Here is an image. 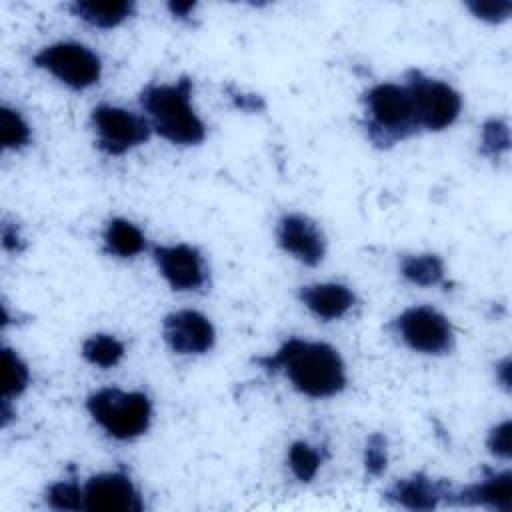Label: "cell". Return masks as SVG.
Masks as SVG:
<instances>
[{
    "label": "cell",
    "mask_w": 512,
    "mask_h": 512,
    "mask_svg": "<svg viewBox=\"0 0 512 512\" xmlns=\"http://www.w3.org/2000/svg\"><path fill=\"white\" fill-rule=\"evenodd\" d=\"M278 244L306 266H316L324 258L326 242L320 228L302 214H286L278 222Z\"/></svg>",
    "instance_id": "12"
},
{
    "label": "cell",
    "mask_w": 512,
    "mask_h": 512,
    "mask_svg": "<svg viewBox=\"0 0 512 512\" xmlns=\"http://www.w3.org/2000/svg\"><path fill=\"white\" fill-rule=\"evenodd\" d=\"M92 124L98 148L110 156H120L144 144L152 134L148 118L110 104H100L92 110Z\"/></svg>",
    "instance_id": "7"
},
{
    "label": "cell",
    "mask_w": 512,
    "mask_h": 512,
    "mask_svg": "<svg viewBox=\"0 0 512 512\" xmlns=\"http://www.w3.org/2000/svg\"><path fill=\"white\" fill-rule=\"evenodd\" d=\"M256 362L272 374L282 370L292 386L310 398H328L346 386L342 356L326 342L288 338L274 354Z\"/></svg>",
    "instance_id": "1"
},
{
    "label": "cell",
    "mask_w": 512,
    "mask_h": 512,
    "mask_svg": "<svg viewBox=\"0 0 512 512\" xmlns=\"http://www.w3.org/2000/svg\"><path fill=\"white\" fill-rule=\"evenodd\" d=\"M510 148V128L500 118H490L482 124V138H480V150L482 154L496 158L502 152Z\"/></svg>",
    "instance_id": "23"
},
{
    "label": "cell",
    "mask_w": 512,
    "mask_h": 512,
    "mask_svg": "<svg viewBox=\"0 0 512 512\" xmlns=\"http://www.w3.org/2000/svg\"><path fill=\"white\" fill-rule=\"evenodd\" d=\"M104 248L118 258H132L146 248V236L130 220L114 218L104 230Z\"/></svg>",
    "instance_id": "17"
},
{
    "label": "cell",
    "mask_w": 512,
    "mask_h": 512,
    "mask_svg": "<svg viewBox=\"0 0 512 512\" xmlns=\"http://www.w3.org/2000/svg\"><path fill=\"white\" fill-rule=\"evenodd\" d=\"M194 8H196V2H170V4H168V10H170L176 18H180V20H188Z\"/></svg>",
    "instance_id": "30"
},
{
    "label": "cell",
    "mask_w": 512,
    "mask_h": 512,
    "mask_svg": "<svg viewBox=\"0 0 512 512\" xmlns=\"http://www.w3.org/2000/svg\"><path fill=\"white\" fill-rule=\"evenodd\" d=\"M30 382L26 362L8 346L2 348V398L10 400L20 396Z\"/></svg>",
    "instance_id": "19"
},
{
    "label": "cell",
    "mask_w": 512,
    "mask_h": 512,
    "mask_svg": "<svg viewBox=\"0 0 512 512\" xmlns=\"http://www.w3.org/2000/svg\"><path fill=\"white\" fill-rule=\"evenodd\" d=\"M404 86L410 92L418 128L438 132L456 122L462 110V98L452 86L428 78L416 68L406 72Z\"/></svg>",
    "instance_id": "5"
},
{
    "label": "cell",
    "mask_w": 512,
    "mask_h": 512,
    "mask_svg": "<svg viewBox=\"0 0 512 512\" xmlns=\"http://www.w3.org/2000/svg\"><path fill=\"white\" fill-rule=\"evenodd\" d=\"M402 276L418 286H434L444 280V262L436 254H408L400 260Z\"/></svg>",
    "instance_id": "18"
},
{
    "label": "cell",
    "mask_w": 512,
    "mask_h": 512,
    "mask_svg": "<svg viewBox=\"0 0 512 512\" xmlns=\"http://www.w3.org/2000/svg\"><path fill=\"white\" fill-rule=\"evenodd\" d=\"M32 62L74 90L94 86L102 74L100 58L88 46L78 42L50 44L42 48Z\"/></svg>",
    "instance_id": "6"
},
{
    "label": "cell",
    "mask_w": 512,
    "mask_h": 512,
    "mask_svg": "<svg viewBox=\"0 0 512 512\" xmlns=\"http://www.w3.org/2000/svg\"><path fill=\"white\" fill-rule=\"evenodd\" d=\"M468 10L480 18V20H486L490 24H496V22H504L510 12H512V2L510 0H486V2H466Z\"/></svg>",
    "instance_id": "26"
},
{
    "label": "cell",
    "mask_w": 512,
    "mask_h": 512,
    "mask_svg": "<svg viewBox=\"0 0 512 512\" xmlns=\"http://www.w3.org/2000/svg\"><path fill=\"white\" fill-rule=\"evenodd\" d=\"M510 430H512V424L510 420H504L502 424L494 426L488 434V440H486V446L490 450V454H494L496 458H504L508 460L510 454H512V448H510Z\"/></svg>",
    "instance_id": "27"
},
{
    "label": "cell",
    "mask_w": 512,
    "mask_h": 512,
    "mask_svg": "<svg viewBox=\"0 0 512 512\" xmlns=\"http://www.w3.org/2000/svg\"><path fill=\"white\" fill-rule=\"evenodd\" d=\"M154 260L160 274L172 286V290H200L208 280V270L198 248L188 244L156 246Z\"/></svg>",
    "instance_id": "10"
},
{
    "label": "cell",
    "mask_w": 512,
    "mask_h": 512,
    "mask_svg": "<svg viewBox=\"0 0 512 512\" xmlns=\"http://www.w3.org/2000/svg\"><path fill=\"white\" fill-rule=\"evenodd\" d=\"M364 128L378 148H390L416 134L418 122L406 86L378 84L364 94Z\"/></svg>",
    "instance_id": "3"
},
{
    "label": "cell",
    "mask_w": 512,
    "mask_h": 512,
    "mask_svg": "<svg viewBox=\"0 0 512 512\" xmlns=\"http://www.w3.org/2000/svg\"><path fill=\"white\" fill-rule=\"evenodd\" d=\"M86 408L94 422L116 440L142 436L152 418V404L144 392L102 388L88 396Z\"/></svg>",
    "instance_id": "4"
},
{
    "label": "cell",
    "mask_w": 512,
    "mask_h": 512,
    "mask_svg": "<svg viewBox=\"0 0 512 512\" xmlns=\"http://www.w3.org/2000/svg\"><path fill=\"white\" fill-rule=\"evenodd\" d=\"M70 12L90 26L96 28H114L132 16L136 4L130 0H108V2H92V0H76L70 6Z\"/></svg>",
    "instance_id": "16"
},
{
    "label": "cell",
    "mask_w": 512,
    "mask_h": 512,
    "mask_svg": "<svg viewBox=\"0 0 512 512\" xmlns=\"http://www.w3.org/2000/svg\"><path fill=\"white\" fill-rule=\"evenodd\" d=\"M46 504L54 510H84V488L76 482H56L46 490Z\"/></svg>",
    "instance_id": "24"
},
{
    "label": "cell",
    "mask_w": 512,
    "mask_h": 512,
    "mask_svg": "<svg viewBox=\"0 0 512 512\" xmlns=\"http://www.w3.org/2000/svg\"><path fill=\"white\" fill-rule=\"evenodd\" d=\"M142 508L140 492L124 472L96 474L84 486V510L88 512H142Z\"/></svg>",
    "instance_id": "9"
},
{
    "label": "cell",
    "mask_w": 512,
    "mask_h": 512,
    "mask_svg": "<svg viewBox=\"0 0 512 512\" xmlns=\"http://www.w3.org/2000/svg\"><path fill=\"white\" fill-rule=\"evenodd\" d=\"M322 464V456L306 442H294L288 448V466L300 482H310Z\"/></svg>",
    "instance_id": "22"
},
{
    "label": "cell",
    "mask_w": 512,
    "mask_h": 512,
    "mask_svg": "<svg viewBox=\"0 0 512 512\" xmlns=\"http://www.w3.org/2000/svg\"><path fill=\"white\" fill-rule=\"evenodd\" d=\"M394 328L402 342L422 354H446L454 346V332L444 314L430 306H412L404 310Z\"/></svg>",
    "instance_id": "8"
},
{
    "label": "cell",
    "mask_w": 512,
    "mask_h": 512,
    "mask_svg": "<svg viewBox=\"0 0 512 512\" xmlns=\"http://www.w3.org/2000/svg\"><path fill=\"white\" fill-rule=\"evenodd\" d=\"M496 378L500 380V384L510 390V358H504L498 366H496Z\"/></svg>",
    "instance_id": "31"
},
{
    "label": "cell",
    "mask_w": 512,
    "mask_h": 512,
    "mask_svg": "<svg viewBox=\"0 0 512 512\" xmlns=\"http://www.w3.org/2000/svg\"><path fill=\"white\" fill-rule=\"evenodd\" d=\"M2 246L8 252H20L24 248V240L14 222H8V220L2 222Z\"/></svg>",
    "instance_id": "28"
},
{
    "label": "cell",
    "mask_w": 512,
    "mask_h": 512,
    "mask_svg": "<svg viewBox=\"0 0 512 512\" xmlns=\"http://www.w3.org/2000/svg\"><path fill=\"white\" fill-rule=\"evenodd\" d=\"M388 464V442L380 432H372L364 448V468L368 476H380Z\"/></svg>",
    "instance_id": "25"
},
{
    "label": "cell",
    "mask_w": 512,
    "mask_h": 512,
    "mask_svg": "<svg viewBox=\"0 0 512 512\" xmlns=\"http://www.w3.org/2000/svg\"><path fill=\"white\" fill-rule=\"evenodd\" d=\"M192 80L182 76L174 84H148L140 94V104L152 130L172 144L192 146L206 136L204 122L192 104Z\"/></svg>",
    "instance_id": "2"
},
{
    "label": "cell",
    "mask_w": 512,
    "mask_h": 512,
    "mask_svg": "<svg viewBox=\"0 0 512 512\" xmlns=\"http://www.w3.org/2000/svg\"><path fill=\"white\" fill-rule=\"evenodd\" d=\"M450 488L444 480H434L422 472L408 478L396 480L386 492L384 498L396 506L408 510H434L442 500H450Z\"/></svg>",
    "instance_id": "13"
},
{
    "label": "cell",
    "mask_w": 512,
    "mask_h": 512,
    "mask_svg": "<svg viewBox=\"0 0 512 512\" xmlns=\"http://www.w3.org/2000/svg\"><path fill=\"white\" fill-rule=\"evenodd\" d=\"M30 142V126L18 110L0 108V144L4 150H18Z\"/></svg>",
    "instance_id": "21"
},
{
    "label": "cell",
    "mask_w": 512,
    "mask_h": 512,
    "mask_svg": "<svg viewBox=\"0 0 512 512\" xmlns=\"http://www.w3.org/2000/svg\"><path fill=\"white\" fill-rule=\"evenodd\" d=\"M302 304L322 320H336L342 318L354 306V294L348 286L326 282V284H312L300 288Z\"/></svg>",
    "instance_id": "15"
},
{
    "label": "cell",
    "mask_w": 512,
    "mask_h": 512,
    "mask_svg": "<svg viewBox=\"0 0 512 512\" xmlns=\"http://www.w3.org/2000/svg\"><path fill=\"white\" fill-rule=\"evenodd\" d=\"M230 90V98L234 100V104L240 108V110H248V112H256V110H262L264 108V102L260 96H254V94H242V92H236L232 88Z\"/></svg>",
    "instance_id": "29"
},
{
    "label": "cell",
    "mask_w": 512,
    "mask_h": 512,
    "mask_svg": "<svg viewBox=\"0 0 512 512\" xmlns=\"http://www.w3.org/2000/svg\"><path fill=\"white\" fill-rule=\"evenodd\" d=\"M82 356L100 368H112L124 358V344L110 334H94L82 346Z\"/></svg>",
    "instance_id": "20"
},
{
    "label": "cell",
    "mask_w": 512,
    "mask_h": 512,
    "mask_svg": "<svg viewBox=\"0 0 512 512\" xmlns=\"http://www.w3.org/2000/svg\"><path fill=\"white\" fill-rule=\"evenodd\" d=\"M166 344L178 354H204L214 346L212 322L196 310H178L164 318Z\"/></svg>",
    "instance_id": "11"
},
{
    "label": "cell",
    "mask_w": 512,
    "mask_h": 512,
    "mask_svg": "<svg viewBox=\"0 0 512 512\" xmlns=\"http://www.w3.org/2000/svg\"><path fill=\"white\" fill-rule=\"evenodd\" d=\"M448 502L462 504V506H486L492 510L510 512L512 510V474L508 470L504 472L486 470V478L466 486L458 494H450Z\"/></svg>",
    "instance_id": "14"
}]
</instances>
